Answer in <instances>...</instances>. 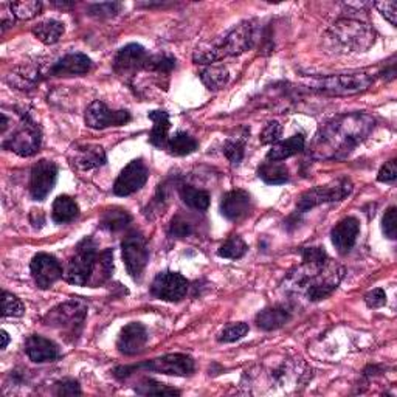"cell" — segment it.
Segmentation results:
<instances>
[{
  "label": "cell",
  "mask_w": 397,
  "mask_h": 397,
  "mask_svg": "<svg viewBox=\"0 0 397 397\" xmlns=\"http://www.w3.org/2000/svg\"><path fill=\"white\" fill-rule=\"evenodd\" d=\"M374 129V120L366 114H349L323 126L312 142V156L323 160L346 159Z\"/></svg>",
  "instance_id": "obj_1"
},
{
  "label": "cell",
  "mask_w": 397,
  "mask_h": 397,
  "mask_svg": "<svg viewBox=\"0 0 397 397\" xmlns=\"http://www.w3.org/2000/svg\"><path fill=\"white\" fill-rule=\"evenodd\" d=\"M256 42V25L252 20L241 22L224 38L215 42L205 43L198 47L194 53V61L197 64H211L229 56H239L247 50L253 48Z\"/></svg>",
  "instance_id": "obj_2"
},
{
  "label": "cell",
  "mask_w": 397,
  "mask_h": 397,
  "mask_svg": "<svg viewBox=\"0 0 397 397\" xmlns=\"http://www.w3.org/2000/svg\"><path fill=\"white\" fill-rule=\"evenodd\" d=\"M326 41L330 48H335L337 53H357L366 51L376 42V33L372 28L354 19H343L329 28Z\"/></svg>",
  "instance_id": "obj_3"
},
{
  "label": "cell",
  "mask_w": 397,
  "mask_h": 397,
  "mask_svg": "<svg viewBox=\"0 0 397 397\" xmlns=\"http://www.w3.org/2000/svg\"><path fill=\"white\" fill-rule=\"evenodd\" d=\"M343 275L344 269L329 260L326 266L320 270L301 267L295 279V285L300 290H304L307 300L320 301L329 297L337 289V285L343 279Z\"/></svg>",
  "instance_id": "obj_4"
},
{
  "label": "cell",
  "mask_w": 397,
  "mask_h": 397,
  "mask_svg": "<svg viewBox=\"0 0 397 397\" xmlns=\"http://www.w3.org/2000/svg\"><path fill=\"white\" fill-rule=\"evenodd\" d=\"M98 250L97 244L92 238H86L79 242L75 250V255L72 256L67 270L64 271L65 281L75 285L90 284L95 267L98 262Z\"/></svg>",
  "instance_id": "obj_5"
},
{
  "label": "cell",
  "mask_w": 397,
  "mask_h": 397,
  "mask_svg": "<svg viewBox=\"0 0 397 397\" xmlns=\"http://www.w3.org/2000/svg\"><path fill=\"white\" fill-rule=\"evenodd\" d=\"M154 371L166 376H189L194 371V360L187 354H168L163 357L154 358L151 362L140 363L134 366H121L115 370L116 377H128L135 371Z\"/></svg>",
  "instance_id": "obj_6"
},
{
  "label": "cell",
  "mask_w": 397,
  "mask_h": 397,
  "mask_svg": "<svg viewBox=\"0 0 397 397\" xmlns=\"http://www.w3.org/2000/svg\"><path fill=\"white\" fill-rule=\"evenodd\" d=\"M374 83V76L370 73H340V75L315 79L311 83L314 89L335 95H354L370 89Z\"/></svg>",
  "instance_id": "obj_7"
},
{
  "label": "cell",
  "mask_w": 397,
  "mask_h": 397,
  "mask_svg": "<svg viewBox=\"0 0 397 397\" xmlns=\"http://www.w3.org/2000/svg\"><path fill=\"white\" fill-rule=\"evenodd\" d=\"M352 193V182L349 179H338L328 185L315 187L312 189L306 191L304 194H301L297 208L300 211H309L315 207H318L321 203H329V202H340L344 197H348Z\"/></svg>",
  "instance_id": "obj_8"
},
{
  "label": "cell",
  "mask_w": 397,
  "mask_h": 397,
  "mask_svg": "<svg viewBox=\"0 0 397 397\" xmlns=\"http://www.w3.org/2000/svg\"><path fill=\"white\" fill-rule=\"evenodd\" d=\"M121 250L124 266H126L129 276L135 281H140L149 261V250L144 236L137 231L128 234L123 241Z\"/></svg>",
  "instance_id": "obj_9"
},
{
  "label": "cell",
  "mask_w": 397,
  "mask_h": 397,
  "mask_svg": "<svg viewBox=\"0 0 397 397\" xmlns=\"http://www.w3.org/2000/svg\"><path fill=\"white\" fill-rule=\"evenodd\" d=\"M86 315H87V306L83 303V301L73 300L51 309V311L46 315V318H43V323L51 328L76 332L78 328L83 326Z\"/></svg>",
  "instance_id": "obj_10"
},
{
  "label": "cell",
  "mask_w": 397,
  "mask_h": 397,
  "mask_svg": "<svg viewBox=\"0 0 397 397\" xmlns=\"http://www.w3.org/2000/svg\"><path fill=\"white\" fill-rule=\"evenodd\" d=\"M41 142L42 137L39 128L28 116H24L20 128L4 142V148L13 151L20 157H32L39 151Z\"/></svg>",
  "instance_id": "obj_11"
},
{
  "label": "cell",
  "mask_w": 397,
  "mask_h": 397,
  "mask_svg": "<svg viewBox=\"0 0 397 397\" xmlns=\"http://www.w3.org/2000/svg\"><path fill=\"white\" fill-rule=\"evenodd\" d=\"M188 292V279L177 271H163L152 281L151 293L168 303H177Z\"/></svg>",
  "instance_id": "obj_12"
},
{
  "label": "cell",
  "mask_w": 397,
  "mask_h": 397,
  "mask_svg": "<svg viewBox=\"0 0 397 397\" xmlns=\"http://www.w3.org/2000/svg\"><path fill=\"white\" fill-rule=\"evenodd\" d=\"M86 124L90 129L102 130L112 126H123L130 121V114L128 110H112L106 102L93 101L86 110Z\"/></svg>",
  "instance_id": "obj_13"
},
{
  "label": "cell",
  "mask_w": 397,
  "mask_h": 397,
  "mask_svg": "<svg viewBox=\"0 0 397 397\" xmlns=\"http://www.w3.org/2000/svg\"><path fill=\"white\" fill-rule=\"evenodd\" d=\"M149 177V169L142 159L132 160L130 163L120 173L119 179L114 183V193L120 197H126L137 193L144 187Z\"/></svg>",
  "instance_id": "obj_14"
},
{
  "label": "cell",
  "mask_w": 397,
  "mask_h": 397,
  "mask_svg": "<svg viewBox=\"0 0 397 397\" xmlns=\"http://www.w3.org/2000/svg\"><path fill=\"white\" fill-rule=\"evenodd\" d=\"M30 271L39 289H50L56 281H60L64 274L61 262L48 253L36 255L32 260Z\"/></svg>",
  "instance_id": "obj_15"
},
{
  "label": "cell",
  "mask_w": 397,
  "mask_h": 397,
  "mask_svg": "<svg viewBox=\"0 0 397 397\" xmlns=\"http://www.w3.org/2000/svg\"><path fill=\"white\" fill-rule=\"evenodd\" d=\"M58 179V166L50 160H41L32 168L30 194L34 201H43L53 189Z\"/></svg>",
  "instance_id": "obj_16"
},
{
  "label": "cell",
  "mask_w": 397,
  "mask_h": 397,
  "mask_svg": "<svg viewBox=\"0 0 397 397\" xmlns=\"http://www.w3.org/2000/svg\"><path fill=\"white\" fill-rule=\"evenodd\" d=\"M148 51L140 43H129V46L123 47L115 56L114 61V70L119 75H130L140 69H144L146 62H148Z\"/></svg>",
  "instance_id": "obj_17"
},
{
  "label": "cell",
  "mask_w": 397,
  "mask_h": 397,
  "mask_svg": "<svg viewBox=\"0 0 397 397\" xmlns=\"http://www.w3.org/2000/svg\"><path fill=\"white\" fill-rule=\"evenodd\" d=\"M146 342H148V330L142 323L134 321L121 329L116 348L124 356H135L144 348Z\"/></svg>",
  "instance_id": "obj_18"
},
{
  "label": "cell",
  "mask_w": 397,
  "mask_h": 397,
  "mask_svg": "<svg viewBox=\"0 0 397 397\" xmlns=\"http://www.w3.org/2000/svg\"><path fill=\"white\" fill-rule=\"evenodd\" d=\"M252 211V196L244 189H233L220 201V213L229 220H241Z\"/></svg>",
  "instance_id": "obj_19"
},
{
  "label": "cell",
  "mask_w": 397,
  "mask_h": 397,
  "mask_svg": "<svg viewBox=\"0 0 397 397\" xmlns=\"http://www.w3.org/2000/svg\"><path fill=\"white\" fill-rule=\"evenodd\" d=\"M360 233V224L356 217H344L340 220L330 233V239L337 248L338 253L346 255L351 252V248L356 245L357 236Z\"/></svg>",
  "instance_id": "obj_20"
},
{
  "label": "cell",
  "mask_w": 397,
  "mask_h": 397,
  "mask_svg": "<svg viewBox=\"0 0 397 397\" xmlns=\"http://www.w3.org/2000/svg\"><path fill=\"white\" fill-rule=\"evenodd\" d=\"M25 352L34 363L55 362L61 357V351L55 342L41 335H30L25 342Z\"/></svg>",
  "instance_id": "obj_21"
},
{
  "label": "cell",
  "mask_w": 397,
  "mask_h": 397,
  "mask_svg": "<svg viewBox=\"0 0 397 397\" xmlns=\"http://www.w3.org/2000/svg\"><path fill=\"white\" fill-rule=\"evenodd\" d=\"M92 60L84 53H69L51 67V75L55 76H76L89 73Z\"/></svg>",
  "instance_id": "obj_22"
},
{
  "label": "cell",
  "mask_w": 397,
  "mask_h": 397,
  "mask_svg": "<svg viewBox=\"0 0 397 397\" xmlns=\"http://www.w3.org/2000/svg\"><path fill=\"white\" fill-rule=\"evenodd\" d=\"M106 152L101 146L97 144H84L78 146L75 149V157H73V163L78 168L89 171V169L100 168L106 163Z\"/></svg>",
  "instance_id": "obj_23"
},
{
  "label": "cell",
  "mask_w": 397,
  "mask_h": 397,
  "mask_svg": "<svg viewBox=\"0 0 397 397\" xmlns=\"http://www.w3.org/2000/svg\"><path fill=\"white\" fill-rule=\"evenodd\" d=\"M304 137L303 135H293L284 142H278L271 149L267 152V160L270 161H283L285 159H289L295 154L301 152L304 149Z\"/></svg>",
  "instance_id": "obj_24"
},
{
  "label": "cell",
  "mask_w": 397,
  "mask_h": 397,
  "mask_svg": "<svg viewBox=\"0 0 397 397\" xmlns=\"http://www.w3.org/2000/svg\"><path fill=\"white\" fill-rule=\"evenodd\" d=\"M149 120H152L154 126L149 135V143L156 148H163L168 143V132L171 124H169V115L163 110H152L148 114Z\"/></svg>",
  "instance_id": "obj_25"
},
{
  "label": "cell",
  "mask_w": 397,
  "mask_h": 397,
  "mask_svg": "<svg viewBox=\"0 0 397 397\" xmlns=\"http://www.w3.org/2000/svg\"><path fill=\"white\" fill-rule=\"evenodd\" d=\"M290 320V312L284 307L264 309L256 317V325L264 330H275L283 328Z\"/></svg>",
  "instance_id": "obj_26"
},
{
  "label": "cell",
  "mask_w": 397,
  "mask_h": 397,
  "mask_svg": "<svg viewBox=\"0 0 397 397\" xmlns=\"http://www.w3.org/2000/svg\"><path fill=\"white\" fill-rule=\"evenodd\" d=\"M79 215V207L75 198L70 196H60L56 197L53 203V211H51V217L56 224H67L75 220Z\"/></svg>",
  "instance_id": "obj_27"
},
{
  "label": "cell",
  "mask_w": 397,
  "mask_h": 397,
  "mask_svg": "<svg viewBox=\"0 0 397 397\" xmlns=\"http://www.w3.org/2000/svg\"><path fill=\"white\" fill-rule=\"evenodd\" d=\"M260 177L269 185H283L289 182V169L281 161H270L262 163L258 169Z\"/></svg>",
  "instance_id": "obj_28"
},
{
  "label": "cell",
  "mask_w": 397,
  "mask_h": 397,
  "mask_svg": "<svg viewBox=\"0 0 397 397\" xmlns=\"http://www.w3.org/2000/svg\"><path fill=\"white\" fill-rule=\"evenodd\" d=\"M32 32L41 42L47 43V46H51V43H56L62 38L65 28H64L62 22L50 19V20L39 22L38 25L33 27Z\"/></svg>",
  "instance_id": "obj_29"
},
{
  "label": "cell",
  "mask_w": 397,
  "mask_h": 397,
  "mask_svg": "<svg viewBox=\"0 0 397 397\" xmlns=\"http://www.w3.org/2000/svg\"><path fill=\"white\" fill-rule=\"evenodd\" d=\"M130 215L123 208H109L105 213H102V216L100 219V225L102 229L107 230V231H121L126 229V227L130 224Z\"/></svg>",
  "instance_id": "obj_30"
},
{
  "label": "cell",
  "mask_w": 397,
  "mask_h": 397,
  "mask_svg": "<svg viewBox=\"0 0 397 397\" xmlns=\"http://www.w3.org/2000/svg\"><path fill=\"white\" fill-rule=\"evenodd\" d=\"M202 83L207 86L210 90H220L222 87L229 84L230 73L224 65H210V67L203 69L201 73Z\"/></svg>",
  "instance_id": "obj_31"
},
{
  "label": "cell",
  "mask_w": 397,
  "mask_h": 397,
  "mask_svg": "<svg viewBox=\"0 0 397 397\" xmlns=\"http://www.w3.org/2000/svg\"><path fill=\"white\" fill-rule=\"evenodd\" d=\"M198 143L196 142V138L191 137L187 132H175V134L168 138L166 148L168 151L173 154V156H188V154H193L197 149Z\"/></svg>",
  "instance_id": "obj_32"
},
{
  "label": "cell",
  "mask_w": 397,
  "mask_h": 397,
  "mask_svg": "<svg viewBox=\"0 0 397 397\" xmlns=\"http://www.w3.org/2000/svg\"><path fill=\"white\" fill-rule=\"evenodd\" d=\"M180 197L189 208L197 210V211H205L210 207V194L207 191L194 188L191 185H183L180 187Z\"/></svg>",
  "instance_id": "obj_33"
},
{
  "label": "cell",
  "mask_w": 397,
  "mask_h": 397,
  "mask_svg": "<svg viewBox=\"0 0 397 397\" xmlns=\"http://www.w3.org/2000/svg\"><path fill=\"white\" fill-rule=\"evenodd\" d=\"M135 393L140 396H180L179 389L160 384L154 379H143L135 386Z\"/></svg>",
  "instance_id": "obj_34"
},
{
  "label": "cell",
  "mask_w": 397,
  "mask_h": 397,
  "mask_svg": "<svg viewBox=\"0 0 397 397\" xmlns=\"http://www.w3.org/2000/svg\"><path fill=\"white\" fill-rule=\"evenodd\" d=\"M114 271V252L112 250H105V252L100 253L98 256V262H97V267H95L93 271V276H92V281L90 284L97 285L98 283H105L106 279L110 278Z\"/></svg>",
  "instance_id": "obj_35"
},
{
  "label": "cell",
  "mask_w": 397,
  "mask_h": 397,
  "mask_svg": "<svg viewBox=\"0 0 397 397\" xmlns=\"http://www.w3.org/2000/svg\"><path fill=\"white\" fill-rule=\"evenodd\" d=\"M247 253V244L239 236H231L219 247L217 255L225 260H239Z\"/></svg>",
  "instance_id": "obj_36"
},
{
  "label": "cell",
  "mask_w": 397,
  "mask_h": 397,
  "mask_svg": "<svg viewBox=\"0 0 397 397\" xmlns=\"http://www.w3.org/2000/svg\"><path fill=\"white\" fill-rule=\"evenodd\" d=\"M301 255H303V266L309 269H321L325 267L329 258L325 250L320 247H309L301 250Z\"/></svg>",
  "instance_id": "obj_37"
},
{
  "label": "cell",
  "mask_w": 397,
  "mask_h": 397,
  "mask_svg": "<svg viewBox=\"0 0 397 397\" xmlns=\"http://www.w3.org/2000/svg\"><path fill=\"white\" fill-rule=\"evenodd\" d=\"M11 10L14 18L20 20H28L38 16L42 10V4L38 0H27V2H13Z\"/></svg>",
  "instance_id": "obj_38"
},
{
  "label": "cell",
  "mask_w": 397,
  "mask_h": 397,
  "mask_svg": "<svg viewBox=\"0 0 397 397\" xmlns=\"http://www.w3.org/2000/svg\"><path fill=\"white\" fill-rule=\"evenodd\" d=\"M25 314V306L13 293H2V317H22Z\"/></svg>",
  "instance_id": "obj_39"
},
{
  "label": "cell",
  "mask_w": 397,
  "mask_h": 397,
  "mask_svg": "<svg viewBox=\"0 0 397 397\" xmlns=\"http://www.w3.org/2000/svg\"><path fill=\"white\" fill-rule=\"evenodd\" d=\"M175 67V60L169 55H156L149 56L148 62L144 65V70L157 72V73H169Z\"/></svg>",
  "instance_id": "obj_40"
},
{
  "label": "cell",
  "mask_w": 397,
  "mask_h": 397,
  "mask_svg": "<svg viewBox=\"0 0 397 397\" xmlns=\"http://www.w3.org/2000/svg\"><path fill=\"white\" fill-rule=\"evenodd\" d=\"M224 154L233 165H239L245 154V143L239 138H230L224 143Z\"/></svg>",
  "instance_id": "obj_41"
},
{
  "label": "cell",
  "mask_w": 397,
  "mask_h": 397,
  "mask_svg": "<svg viewBox=\"0 0 397 397\" xmlns=\"http://www.w3.org/2000/svg\"><path fill=\"white\" fill-rule=\"evenodd\" d=\"M248 332V325L247 323H233V325L227 326L222 332L219 334L217 340L220 343H234L244 338Z\"/></svg>",
  "instance_id": "obj_42"
},
{
  "label": "cell",
  "mask_w": 397,
  "mask_h": 397,
  "mask_svg": "<svg viewBox=\"0 0 397 397\" xmlns=\"http://www.w3.org/2000/svg\"><path fill=\"white\" fill-rule=\"evenodd\" d=\"M193 231H194L193 224L183 216H175L171 220V225H169V234H173L175 238H187L189 234H193Z\"/></svg>",
  "instance_id": "obj_43"
},
{
  "label": "cell",
  "mask_w": 397,
  "mask_h": 397,
  "mask_svg": "<svg viewBox=\"0 0 397 397\" xmlns=\"http://www.w3.org/2000/svg\"><path fill=\"white\" fill-rule=\"evenodd\" d=\"M283 135V126L278 121H270L266 128L262 129L260 140L262 144H275L279 142Z\"/></svg>",
  "instance_id": "obj_44"
},
{
  "label": "cell",
  "mask_w": 397,
  "mask_h": 397,
  "mask_svg": "<svg viewBox=\"0 0 397 397\" xmlns=\"http://www.w3.org/2000/svg\"><path fill=\"white\" fill-rule=\"evenodd\" d=\"M121 10V4H116V2H107V4H95L89 8V13L92 16H97V18H109V16H114V14L120 13Z\"/></svg>",
  "instance_id": "obj_45"
},
{
  "label": "cell",
  "mask_w": 397,
  "mask_h": 397,
  "mask_svg": "<svg viewBox=\"0 0 397 397\" xmlns=\"http://www.w3.org/2000/svg\"><path fill=\"white\" fill-rule=\"evenodd\" d=\"M397 220H396V207H389L382 220V229L388 239H396L397 234Z\"/></svg>",
  "instance_id": "obj_46"
},
{
  "label": "cell",
  "mask_w": 397,
  "mask_h": 397,
  "mask_svg": "<svg viewBox=\"0 0 397 397\" xmlns=\"http://www.w3.org/2000/svg\"><path fill=\"white\" fill-rule=\"evenodd\" d=\"M376 8L382 13V16H384L389 22V24H391L393 27L397 25V4L394 2V0L377 2Z\"/></svg>",
  "instance_id": "obj_47"
},
{
  "label": "cell",
  "mask_w": 397,
  "mask_h": 397,
  "mask_svg": "<svg viewBox=\"0 0 397 397\" xmlns=\"http://www.w3.org/2000/svg\"><path fill=\"white\" fill-rule=\"evenodd\" d=\"M56 394L58 396H75L81 394V388L76 380L73 379H65L62 382L56 384Z\"/></svg>",
  "instance_id": "obj_48"
},
{
  "label": "cell",
  "mask_w": 397,
  "mask_h": 397,
  "mask_svg": "<svg viewBox=\"0 0 397 397\" xmlns=\"http://www.w3.org/2000/svg\"><path fill=\"white\" fill-rule=\"evenodd\" d=\"M379 182L384 183H394L397 179V166H396V160H389L386 163L380 168L379 175H377Z\"/></svg>",
  "instance_id": "obj_49"
},
{
  "label": "cell",
  "mask_w": 397,
  "mask_h": 397,
  "mask_svg": "<svg viewBox=\"0 0 397 397\" xmlns=\"http://www.w3.org/2000/svg\"><path fill=\"white\" fill-rule=\"evenodd\" d=\"M365 303L371 309H379L386 303V293L382 289H374L365 295Z\"/></svg>",
  "instance_id": "obj_50"
},
{
  "label": "cell",
  "mask_w": 397,
  "mask_h": 397,
  "mask_svg": "<svg viewBox=\"0 0 397 397\" xmlns=\"http://www.w3.org/2000/svg\"><path fill=\"white\" fill-rule=\"evenodd\" d=\"M14 24V14L11 10V4H2L0 5V25H2V33L8 27Z\"/></svg>",
  "instance_id": "obj_51"
},
{
  "label": "cell",
  "mask_w": 397,
  "mask_h": 397,
  "mask_svg": "<svg viewBox=\"0 0 397 397\" xmlns=\"http://www.w3.org/2000/svg\"><path fill=\"white\" fill-rule=\"evenodd\" d=\"M0 337H2V349H6V346H8V343H10V337H8V332H6V330H2V332H0Z\"/></svg>",
  "instance_id": "obj_52"
}]
</instances>
